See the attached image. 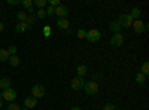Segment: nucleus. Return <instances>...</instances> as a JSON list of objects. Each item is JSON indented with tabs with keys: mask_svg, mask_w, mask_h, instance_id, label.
Here are the masks:
<instances>
[{
	"mask_svg": "<svg viewBox=\"0 0 149 110\" xmlns=\"http://www.w3.org/2000/svg\"><path fill=\"white\" fill-rule=\"evenodd\" d=\"M82 89L85 91L86 95H95V94L98 92V82L91 79L90 82H85V85H84Z\"/></svg>",
	"mask_w": 149,
	"mask_h": 110,
	"instance_id": "1",
	"label": "nucleus"
},
{
	"mask_svg": "<svg viewBox=\"0 0 149 110\" xmlns=\"http://www.w3.org/2000/svg\"><path fill=\"white\" fill-rule=\"evenodd\" d=\"M85 39L91 42V43H95L102 39V31L100 30H97V28H93L90 31H86V36H85Z\"/></svg>",
	"mask_w": 149,
	"mask_h": 110,
	"instance_id": "2",
	"label": "nucleus"
},
{
	"mask_svg": "<svg viewBox=\"0 0 149 110\" xmlns=\"http://www.w3.org/2000/svg\"><path fill=\"white\" fill-rule=\"evenodd\" d=\"M133 18L130 17V14H122L119 18H118V24L121 26V28H128L133 26Z\"/></svg>",
	"mask_w": 149,
	"mask_h": 110,
	"instance_id": "3",
	"label": "nucleus"
},
{
	"mask_svg": "<svg viewBox=\"0 0 149 110\" xmlns=\"http://www.w3.org/2000/svg\"><path fill=\"white\" fill-rule=\"evenodd\" d=\"M45 86L40 83H36L31 86V97H34V98H42V97H45Z\"/></svg>",
	"mask_w": 149,
	"mask_h": 110,
	"instance_id": "4",
	"label": "nucleus"
},
{
	"mask_svg": "<svg viewBox=\"0 0 149 110\" xmlns=\"http://www.w3.org/2000/svg\"><path fill=\"white\" fill-rule=\"evenodd\" d=\"M2 98L3 101H9V103H14V100L17 98V91L12 89V88H8L2 92Z\"/></svg>",
	"mask_w": 149,
	"mask_h": 110,
	"instance_id": "5",
	"label": "nucleus"
},
{
	"mask_svg": "<svg viewBox=\"0 0 149 110\" xmlns=\"http://www.w3.org/2000/svg\"><path fill=\"white\" fill-rule=\"evenodd\" d=\"M133 30L134 33H137V34H142L145 30H146V22H143L142 19H134L133 21Z\"/></svg>",
	"mask_w": 149,
	"mask_h": 110,
	"instance_id": "6",
	"label": "nucleus"
},
{
	"mask_svg": "<svg viewBox=\"0 0 149 110\" xmlns=\"http://www.w3.org/2000/svg\"><path fill=\"white\" fill-rule=\"evenodd\" d=\"M110 45L113 46V48H119L124 45V36L121 33H115L113 36L110 37Z\"/></svg>",
	"mask_w": 149,
	"mask_h": 110,
	"instance_id": "7",
	"label": "nucleus"
},
{
	"mask_svg": "<svg viewBox=\"0 0 149 110\" xmlns=\"http://www.w3.org/2000/svg\"><path fill=\"white\" fill-rule=\"evenodd\" d=\"M84 85H85V80H84V77H74V79H72V82H70V88L73 89V91H79V89H82L84 88Z\"/></svg>",
	"mask_w": 149,
	"mask_h": 110,
	"instance_id": "8",
	"label": "nucleus"
},
{
	"mask_svg": "<svg viewBox=\"0 0 149 110\" xmlns=\"http://www.w3.org/2000/svg\"><path fill=\"white\" fill-rule=\"evenodd\" d=\"M55 15H57L58 18H66V17L69 15V9H67V6H63V5L57 6V8H55Z\"/></svg>",
	"mask_w": 149,
	"mask_h": 110,
	"instance_id": "9",
	"label": "nucleus"
},
{
	"mask_svg": "<svg viewBox=\"0 0 149 110\" xmlns=\"http://www.w3.org/2000/svg\"><path fill=\"white\" fill-rule=\"evenodd\" d=\"M37 106V98H34V97H27L26 100H24V107H27L29 110L34 109Z\"/></svg>",
	"mask_w": 149,
	"mask_h": 110,
	"instance_id": "10",
	"label": "nucleus"
},
{
	"mask_svg": "<svg viewBox=\"0 0 149 110\" xmlns=\"http://www.w3.org/2000/svg\"><path fill=\"white\" fill-rule=\"evenodd\" d=\"M57 27L61 28V30H69L70 28V22L66 18H58L57 19Z\"/></svg>",
	"mask_w": 149,
	"mask_h": 110,
	"instance_id": "11",
	"label": "nucleus"
},
{
	"mask_svg": "<svg viewBox=\"0 0 149 110\" xmlns=\"http://www.w3.org/2000/svg\"><path fill=\"white\" fill-rule=\"evenodd\" d=\"M10 85H12V82L9 77H0V89L5 91V89L10 88Z\"/></svg>",
	"mask_w": 149,
	"mask_h": 110,
	"instance_id": "12",
	"label": "nucleus"
},
{
	"mask_svg": "<svg viewBox=\"0 0 149 110\" xmlns=\"http://www.w3.org/2000/svg\"><path fill=\"white\" fill-rule=\"evenodd\" d=\"M76 73H78V77H84L86 73H88V67L85 64H81V66L76 67Z\"/></svg>",
	"mask_w": 149,
	"mask_h": 110,
	"instance_id": "13",
	"label": "nucleus"
},
{
	"mask_svg": "<svg viewBox=\"0 0 149 110\" xmlns=\"http://www.w3.org/2000/svg\"><path fill=\"white\" fill-rule=\"evenodd\" d=\"M109 28H110V31L112 33H121V26L118 24V21H112L110 24H109Z\"/></svg>",
	"mask_w": 149,
	"mask_h": 110,
	"instance_id": "14",
	"label": "nucleus"
},
{
	"mask_svg": "<svg viewBox=\"0 0 149 110\" xmlns=\"http://www.w3.org/2000/svg\"><path fill=\"white\" fill-rule=\"evenodd\" d=\"M29 28H30V27L27 26L26 22H18L17 26H15V31H17V33H24V31H27Z\"/></svg>",
	"mask_w": 149,
	"mask_h": 110,
	"instance_id": "15",
	"label": "nucleus"
},
{
	"mask_svg": "<svg viewBox=\"0 0 149 110\" xmlns=\"http://www.w3.org/2000/svg\"><path fill=\"white\" fill-rule=\"evenodd\" d=\"M130 17H131L133 19H140V17H142V10H140V8H133Z\"/></svg>",
	"mask_w": 149,
	"mask_h": 110,
	"instance_id": "16",
	"label": "nucleus"
},
{
	"mask_svg": "<svg viewBox=\"0 0 149 110\" xmlns=\"http://www.w3.org/2000/svg\"><path fill=\"white\" fill-rule=\"evenodd\" d=\"M146 79H148V76H145L143 73H137V75H136V82H137L139 85H145L146 83Z\"/></svg>",
	"mask_w": 149,
	"mask_h": 110,
	"instance_id": "17",
	"label": "nucleus"
},
{
	"mask_svg": "<svg viewBox=\"0 0 149 110\" xmlns=\"http://www.w3.org/2000/svg\"><path fill=\"white\" fill-rule=\"evenodd\" d=\"M8 61H9V64H10L12 67H17V66H19V58H18V55H10Z\"/></svg>",
	"mask_w": 149,
	"mask_h": 110,
	"instance_id": "18",
	"label": "nucleus"
},
{
	"mask_svg": "<svg viewBox=\"0 0 149 110\" xmlns=\"http://www.w3.org/2000/svg\"><path fill=\"white\" fill-rule=\"evenodd\" d=\"M27 12L26 10H19V12H17V19L19 21V22H26V18H27Z\"/></svg>",
	"mask_w": 149,
	"mask_h": 110,
	"instance_id": "19",
	"label": "nucleus"
},
{
	"mask_svg": "<svg viewBox=\"0 0 149 110\" xmlns=\"http://www.w3.org/2000/svg\"><path fill=\"white\" fill-rule=\"evenodd\" d=\"M36 21H37V17H36V15H27V18H26V24H27L29 27L34 26Z\"/></svg>",
	"mask_w": 149,
	"mask_h": 110,
	"instance_id": "20",
	"label": "nucleus"
},
{
	"mask_svg": "<svg viewBox=\"0 0 149 110\" xmlns=\"http://www.w3.org/2000/svg\"><path fill=\"white\" fill-rule=\"evenodd\" d=\"M9 59V54L6 49H0V63H6Z\"/></svg>",
	"mask_w": 149,
	"mask_h": 110,
	"instance_id": "21",
	"label": "nucleus"
},
{
	"mask_svg": "<svg viewBox=\"0 0 149 110\" xmlns=\"http://www.w3.org/2000/svg\"><path fill=\"white\" fill-rule=\"evenodd\" d=\"M33 5H34V6H37L39 9H43V8L48 5V2H46V0H34Z\"/></svg>",
	"mask_w": 149,
	"mask_h": 110,
	"instance_id": "22",
	"label": "nucleus"
},
{
	"mask_svg": "<svg viewBox=\"0 0 149 110\" xmlns=\"http://www.w3.org/2000/svg\"><path fill=\"white\" fill-rule=\"evenodd\" d=\"M140 73H143L145 76H148L149 75V63L148 61H145V63L142 64V68H140Z\"/></svg>",
	"mask_w": 149,
	"mask_h": 110,
	"instance_id": "23",
	"label": "nucleus"
},
{
	"mask_svg": "<svg viewBox=\"0 0 149 110\" xmlns=\"http://www.w3.org/2000/svg\"><path fill=\"white\" fill-rule=\"evenodd\" d=\"M34 15L37 17V19H42V18L46 17V12H45V9H37V10L34 12Z\"/></svg>",
	"mask_w": 149,
	"mask_h": 110,
	"instance_id": "24",
	"label": "nucleus"
},
{
	"mask_svg": "<svg viewBox=\"0 0 149 110\" xmlns=\"http://www.w3.org/2000/svg\"><path fill=\"white\" fill-rule=\"evenodd\" d=\"M85 36H86V30L79 28V30H78V33H76V37H78V39H85Z\"/></svg>",
	"mask_w": 149,
	"mask_h": 110,
	"instance_id": "25",
	"label": "nucleus"
},
{
	"mask_svg": "<svg viewBox=\"0 0 149 110\" xmlns=\"http://www.w3.org/2000/svg\"><path fill=\"white\" fill-rule=\"evenodd\" d=\"M6 110H21V106L17 104V103H9V106H8Z\"/></svg>",
	"mask_w": 149,
	"mask_h": 110,
	"instance_id": "26",
	"label": "nucleus"
},
{
	"mask_svg": "<svg viewBox=\"0 0 149 110\" xmlns=\"http://www.w3.org/2000/svg\"><path fill=\"white\" fill-rule=\"evenodd\" d=\"M21 6H24V8H31L33 6V0H21Z\"/></svg>",
	"mask_w": 149,
	"mask_h": 110,
	"instance_id": "27",
	"label": "nucleus"
},
{
	"mask_svg": "<svg viewBox=\"0 0 149 110\" xmlns=\"http://www.w3.org/2000/svg\"><path fill=\"white\" fill-rule=\"evenodd\" d=\"M45 12H46V15L52 17V15H55V8H52V6H48V8L45 9Z\"/></svg>",
	"mask_w": 149,
	"mask_h": 110,
	"instance_id": "28",
	"label": "nucleus"
},
{
	"mask_svg": "<svg viewBox=\"0 0 149 110\" xmlns=\"http://www.w3.org/2000/svg\"><path fill=\"white\" fill-rule=\"evenodd\" d=\"M6 51H8L9 57H10V55H17V46H10L9 49H6Z\"/></svg>",
	"mask_w": 149,
	"mask_h": 110,
	"instance_id": "29",
	"label": "nucleus"
},
{
	"mask_svg": "<svg viewBox=\"0 0 149 110\" xmlns=\"http://www.w3.org/2000/svg\"><path fill=\"white\" fill-rule=\"evenodd\" d=\"M43 34H45V37H49V36H51V27L49 26L43 27Z\"/></svg>",
	"mask_w": 149,
	"mask_h": 110,
	"instance_id": "30",
	"label": "nucleus"
},
{
	"mask_svg": "<svg viewBox=\"0 0 149 110\" xmlns=\"http://www.w3.org/2000/svg\"><path fill=\"white\" fill-rule=\"evenodd\" d=\"M103 110H116V107H115V104H112V103H107V104H104Z\"/></svg>",
	"mask_w": 149,
	"mask_h": 110,
	"instance_id": "31",
	"label": "nucleus"
},
{
	"mask_svg": "<svg viewBox=\"0 0 149 110\" xmlns=\"http://www.w3.org/2000/svg\"><path fill=\"white\" fill-rule=\"evenodd\" d=\"M61 3H60V0H49V6H52V8H57V6H60Z\"/></svg>",
	"mask_w": 149,
	"mask_h": 110,
	"instance_id": "32",
	"label": "nucleus"
},
{
	"mask_svg": "<svg viewBox=\"0 0 149 110\" xmlns=\"http://www.w3.org/2000/svg\"><path fill=\"white\" fill-rule=\"evenodd\" d=\"M8 5H12V6L21 5V0H8Z\"/></svg>",
	"mask_w": 149,
	"mask_h": 110,
	"instance_id": "33",
	"label": "nucleus"
},
{
	"mask_svg": "<svg viewBox=\"0 0 149 110\" xmlns=\"http://www.w3.org/2000/svg\"><path fill=\"white\" fill-rule=\"evenodd\" d=\"M3 30H5V24L0 21V31H3Z\"/></svg>",
	"mask_w": 149,
	"mask_h": 110,
	"instance_id": "34",
	"label": "nucleus"
},
{
	"mask_svg": "<svg viewBox=\"0 0 149 110\" xmlns=\"http://www.w3.org/2000/svg\"><path fill=\"white\" fill-rule=\"evenodd\" d=\"M3 103H5V101H3V98L0 97V109H3Z\"/></svg>",
	"mask_w": 149,
	"mask_h": 110,
	"instance_id": "35",
	"label": "nucleus"
},
{
	"mask_svg": "<svg viewBox=\"0 0 149 110\" xmlns=\"http://www.w3.org/2000/svg\"><path fill=\"white\" fill-rule=\"evenodd\" d=\"M70 110H81V109H79V107H72Z\"/></svg>",
	"mask_w": 149,
	"mask_h": 110,
	"instance_id": "36",
	"label": "nucleus"
},
{
	"mask_svg": "<svg viewBox=\"0 0 149 110\" xmlns=\"http://www.w3.org/2000/svg\"><path fill=\"white\" fill-rule=\"evenodd\" d=\"M21 110H29L27 107H21Z\"/></svg>",
	"mask_w": 149,
	"mask_h": 110,
	"instance_id": "37",
	"label": "nucleus"
},
{
	"mask_svg": "<svg viewBox=\"0 0 149 110\" xmlns=\"http://www.w3.org/2000/svg\"><path fill=\"white\" fill-rule=\"evenodd\" d=\"M0 110H5V109H0Z\"/></svg>",
	"mask_w": 149,
	"mask_h": 110,
	"instance_id": "38",
	"label": "nucleus"
}]
</instances>
